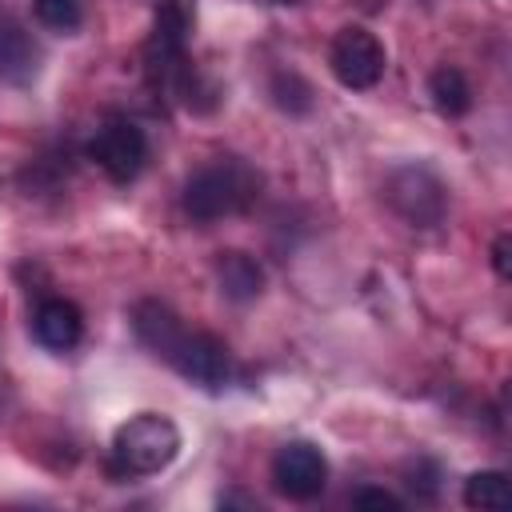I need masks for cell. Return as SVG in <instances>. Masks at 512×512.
Segmentation results:
<instances>
[{"label": "cell", "mask_w": 512, "mask_h": 512, "mask_svg": "<svg viewBox=\"0 0 512 512\" xmlns=\"http://www.w3.org/2000/svg\"><path fill=\"white\" fill-rule=\"evenodd\" d=\"M260 196V172L240 156H216L196 168L184 184V212L200 224L240 216Z\"/></svg>", "instance_id": "obj_1"}, {"label": "cell", "mask_w": 512, "mask_h": 512, "mask_svg": "<svg viewBox=\"0 0 512 512\" xmlns=\"http://www.w3.org/2000/svg\"><path fill=\"white\" fill-rule=\"evenodd\" d=\"M180 456V428L160 412L128 416L112 436V472L116 476H152Z\"/></svg>", "instance_id": "obj_2"}, {"label": "cell", "mask_w": 512, "mask_h": 512, "mask_svg": "<svg viewBox=\"0 0 512 512\" xmlns=\"http://www.w3.org/2000/svg\"><path fill=\"white\" fill-rule=\"evenodd\" d=\"M188 32H192V12L184 0H160L156 16H152V36L144 44V60H148V80L156 88H168L176 80V72L188 64L184 48H188Z\"/></svg>", "instance_id": "obj_3"}, {"label": "cell", "mask_w": 512, "mask_h": 512, "mask_svg": "<svg viewBox=\"0 0 512 512\" xmlns=\"http://www.w3.org/2000/svg\"><path fill=\"white\" fill-rule=\"evenodd\" d=\"M88 160H96V168L116 180V184H128L140 176V168L148 164V136L140 124L124 120V116H112L96 128V136L88 140Z\"/></svg>", "instance_id": "obj_4"}, {"label": "cell", "mask_w": 512, "mask_h": 512, "mask_svg": "<svg viewBox=\"0 0 512 512\" xmlns=\"http://www.w3.org/2000/svg\"><path fill=\"white\" fill-rule=\"evenodd\" d=\"M388 204L412 228H436L448 212V192L436 172H428L420 164H404L388 176Z\"/></svg>", "instance_id": "obj_5"}, {"label": "cell", "mask_w": 512, "mask_h": 512, "mask_svg": "<svg viewBox=\"0 0 512 512\" xmlns=\"http://www.w3.org/2000/svg\"><path fill=\"white\" fill-rule=\"evenodd\" d=\"M328 64H332V72H336V80L344 88L364 92V88H372L384 76L388 56H384V44L368 28H356L352 24V28H340L336 32L332 52H328Z\"/></svg>", "instance_id": "obj_6"}, {"label": "cell", "mask_w": 512, "mask_h": 512, "mask_svg": "<svg viewBox=\"0 0 512 512\" xmlns=\"http://www.w3.org/2000/svg\"><path fill=\"white\" fill-rule=\"evenodd\" d=\"M168 364L184 380H192V384H200L208 392H220L228 384V372H232V356H228L224 340L212 336V332H192V328L180 332L176 348L168 352Z\"/></svg>", "instance_id": "obj_7"}, {"label": "cell", "mask_w": 512, "mask_h": 512, "mask_svg": "<svg viewBox=\"0 0 512 512\" xmlns=\"http://www.w3.org/2000/svg\"><path fill=\"white\" fill-rule=\"evenodd\" d=\"M272 480L288 500H316L328 484V460L308 440H288L272 456Z\"/></svg>", "instance_id": "obj_8"}, {"label": "cell", "mask_w": 512, "mask_h": 512, "mask_svg": "<svg viewBox=\"0 0 512 512\" xmlns=\"http://www.w3.org/2000/svg\"><path fill=\"white\" fill-rule=\"evenodd\" d=\"M32 336H36V344H44L48 352H68V348H76L80 336H84V316H80V308H76L72 300L48 296V300H40L36 312H32Z\"/></svg>", "instance_id": "obj_9"}, {"label": "cell", "mask_w": 512, "mask_h": 512, "mask_svg": "<svg viewBox=\"0 0 512 512\" xmlns=\"http://www.w3.org/2000/svg\"><path fill=\"white\" fill-rule=\"evenodd\" d=\"M36 72H40V44L12 12H0V76L12 84H28Z\"/></svg>", "instance_id": "obj_10"}, {"label": "cell", "mask_w": 512, "mask_h": 512, "mask_svg": "<svg viewBox=\"0 0 512 512\" xmlns=\"http://www.w3.org/2000/svg\"><path fill=\"white\" fill-rule=\"evenodd\" d=\"M132 332H136V340H140L152 356L168 360V352L176 348L184 324H180V316H176L168 304H160V300H140V304L132 308Z\"/></svg>", "instance_id": "obj_11"}, {"label": "cell", "mask_w": 512, "mask_h": 512, "mask_svg": "<svg viewBox=\"0 0 512 512\" xmlns=\"http://www.w3.org/2000/svg\"><path fill=\"white\" fill-rule=\"evenodd\" d=\"M216 284L232 304H248L264 292V268H260L256 256H248L240 248H228V252L216 256Z\"/></svg>", "instance_id": "obj_12"}, {"label": "cell", "mask_w": 512, "mask_h": 512, "mask_svg": "<svg viewBox=\"0 0 512 512\" xmlns=\"http://www.w3.org/2000/svg\"><path fill=\"white\" fill-rule=\"evenodd\" d=\"M428 96H432L436 112H444V116H464L472 108V88H468L464 72L452 68V64H440L428 76Z\"/></svg>", "instance_id": "obj_13"}, {"label": "cell", "mask_w": 512, "mask_h": 512, "mask_svg": "<svg viewBox=\"0 0 512 512\" xmlns=\"http://www.w3.org/2000/svg\"><path fill=\"white\" fill-rule=\"evenodd\" d=\"M464 504L480 512H504L512 504V484L504 472H472L464 480Z\"/></svg>", "instance_id": "obj_14"}, {"label": "cell", "mask_w": 512, "mask_h": 512, "mask_svg": "<svg viewBox=\"0 0 512 512\" xmlns=\"http://www.w3.org/2000/svg\"><path fill=\"white\" fill-rule=\"evenodd\" d=\"M272 100H276L284 112L300 116V112L312 108V88H308V80L296 76V72H276V76H272Z\"/></svg>", "instance_id": "obj_15"}, {"label": "cell", "mask_w": 512, "mask_h": 512, "mask_svg": "<svg viewBox=\"0 0 512 512\" xmlns=\"http://www.w3.org/2000/svg\"><path fill=\"white\" fill-rule=\"evenodd\" d=\"M32 8H36V20L52 32H76L84 20L80 0H32Z\"/></svg>", "instance_id": "obj_16"}, {"label": "cell", "mask_w": 512, "mask_h": 512, "mask_svg": "<svg viewBox=\"0 0 512 512\" xmlns=\"http://www.w3.org/2000/svg\"><path fill=\"white\" fill-rule=\"evenodd\" d=\"M352 504L356 508H388V512H400L404 508V500L392 496L388 488H356L352 492Z\"/></svg>", "instance_id": "obj_17"}, {"label": "cell", "mask_w": 512, "mask_h": 512, "mask_svg": "<svg viewBox=\"0 0 512 512\" xmlns=\"http://www.w3.org/2000/svg\"><path fill=\"white\" fill-rule=\"evenodd\" d=\"M492 268L500 280H512V236L508 232H500L492 244Z\"/></svg>", "instance_id": "obj_18"}, {"label": "cell", "mask_w": 512, "mask_h": 512, "mask_svg": "<svg viewBox=\"0 0 512 512\" xmlns=\"http://www.w3.org/2000/svg\"><path fill=\"white\" fill-rule=\"evenodd\" d=\"M280 4H296V0H280Z\"/></svg>", "instance_id": "obj_19"}]
</instances>
